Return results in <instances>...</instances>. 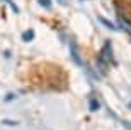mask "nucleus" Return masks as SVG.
I'll list each match as a JSON object with an SVG mask.
<instances>
[{
    "label": "nucleus",
    "instance_id": "2",
    "mask_svg": "<svg viewBox=\"0 0 131 130\" xmlns=\"http://www.w3.org/2000/svg\"><path fill=\"white\" fill-rule=\"evenodd\" d=\"M128 2H131V0H128Z\"/></svg>",
    "mask_w": 131,
    "mask_h": 130
},
{
    "label": "nucleus",
    "instance_id": "1",
    "mask_svg": "<svg viewBox=\"0 0 131 130\" xmlns=\"http://www.w3.org/2000/svg\"><path fill=\"white\" fill-rule=\"evenodd\" d=\"M39 2H41L44 7H49V0H39Z\"/></svg>",
    "mask_w": 131,
    "mask_h": 130
}]
</instances>
